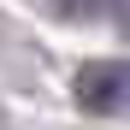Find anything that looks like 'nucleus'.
Listing matches in <instances>:
<instances>
[{
    "instance_id": "f257e3e1",
    "label": "nucleus",
    "mask_w": 130,
    "mask_h": 130,
    "mask_svg": "<svg viewBox=\"0 0 130 130\" xmlns=\"http://www.w3.org/2000/svg\"><path fill=\"white\" fill-rule=\"evenodd\" d=\"M130 101V65L124 59H89L77 71V106L89 112H118Z\"/></svg>"
},
{
    "instance_id": "f03ea898",
    "label": "nucleus",
    "mask_w": 130,
    "mask_h": 130,
    "mask_svg": "<svg viewBox=\"0 0 130 130\" xmlns=\"http://www.w3.org/2000/svg\"><path fill=\"white\" fill-rule=\"evenodd\" d=\"M106 18H112V24L130 36V0H106Z\"/></svg>"
}]
</instances>
